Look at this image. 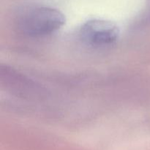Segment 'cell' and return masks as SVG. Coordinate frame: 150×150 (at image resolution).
<instances>
[{
	"instance_id": "cell-1",
	"label": "cell",
	"mask_w": 150,
	"mask_h": 150,
	"mask_svg": "<svg viewBox=\"0 0 150 150\" xmlns=\"http://www.w3.org/2000/svg\"><path fill=\"white\" fill-rule=\"evenodd\" d=\"M65 23V17L58 10L44 6H29L18 13L16 23L18 29L29 36L49 35Z\"/></svg>"
},
{
	"instance_id": "cell-2",
	"label": "cell",
	"mask_w": 150,
	"mask_h": 150,
	"mask_svg": "<svg viewBox=\"0 0 150 150\" xmlns=\"http://www.w3.org/2000/svg\"><path fill=\"white\" fill-rule=\"evenodd\" d=\"M120 29L114 22L104 19H92L82 25L80 36L86 44L103 46L114 43L120 36Z\"/></svg>"
}]
</instances>
